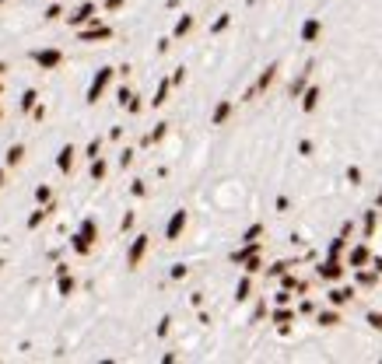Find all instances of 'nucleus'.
<instances>
[{"label":"nucleus","mask_w":382,"mask_h":364,"mask_svg":"<svg viewBox=\"0 0 382 364\" xmlns=\"http://www.w3.org/2000/svg\"><path fill=\"white\" fill-rule=\"evenodd\" d=\"M112 74H116V70H112V67H102L99 74H95V77H91V88H88V105H95V102L102 98V91H105V88H109V81H112Z\"/></svg>","instance_id":"f257e3e1"},{"label":"nucleus","mask_w":382,"mask_h":364,"mask_svg":"<svg viewBox=\"0 0 382 364\" xmlns=\"http://www.w3.org/2000/svg\"><path fill=\"white\" fill-rule=\"evenodd\" d=\"M316 277H319V280H330V284L340 280V277H343V263L337 259V256H326V259L316 266Z\"/></svg>","instance_id":"f03ea898"},{"label":"nucleus","mask_w":382,"mask_h":364,"mask_svg":"<svg viewBox=\"0 0 382 364\" xmlns=\"http://www.w3.org/2000/svg\"><path fill=\"white\" fill-rule=\"evenodd\" d=\"M32 60L39 63L42 70H53V67H60V63H63V53H60V49H32Z\"/></svg>","instance_id":"7ed1b4c3"},{"label":"nucleus","mask_w":382,"mask_h":364,"mask_svg":"<svg viewBox=\"0 0 382 364\" xmlns=\"http://www.w3.org/2000/svg\"><path fill=\"white\" fill-rule=\"evenodd\" d=\"M186 221H189V214H186V210H176V214L168 217V224H165V238H168V242H176L182 231H186Z\"/></svg>","instance_id":"20e7f679"},{"label":"nucleus","mask_w":382,"mask_h":364,"mask_svg":"<svg viewBox=\"0 0 382 364\" xmlns=\"http://www.w3.org/2000/svg\"><path fill=\"white\" fill-rule=\"evenodd\" d=\"M144 252H147V235H137L133 242H130V252H126V266L133 270V266H141Z\"/></svg>","instance_id":"39448f33"},{"label":"nucleus","mask_w":382,"mask_h":364,"mask_svg":"<svg viewBox=\"0 0 382 364\" xmlns=\"http://www.w3.org/2000/svg\"><path fill=\"white\" fill-rule=\"evenodd\" d=\"M312 70H316V63L309 60V63H305V70L298 74V77H295V81H291V88H288V95H291V98H298L305 88H309V74H312Z\"/></svg>","instance_id":"423d86ee"},{"label":"nucleus","mask_w":382,"mask_h":364,"mask_svg":"<svg viewBox=\"0 0 382 364\" xmlns=\"http://www.w3.org/2000/svg\"><path fill=\"white\" fill-rule=\"evenodd\" d=\"M91 18H95V4H81L78 11L67 18V25H70V28H81L84 21H91Z\"/></svg>","instance_id":"0eeeda50"},{"label":"nucleus","mask_w":382,"mask_h":364,"mask_svg":"<svg viewBox=\"0 0 382 364\" xmlns=\"http://www.w3.org/2000/svg\"><path fill=\"white\" fill-rule=\"evenodd\" d=\"M351 298H354V287H330V291H326V301L337 305V308H340V305H347Z\"/></svg>","instance_id":"6e6552de"},{"label":"nucleus","mask_w":382,"mask_h":364,"mask_svg":"<svg viewBox=\"0 0 382 364\" xmlns=\"http://www.w3.org/2000/svg\"><path fill=\"white\" fill-rule=\"evenodd\" d=\"M74 154H78V151H74V144H63V147H60V154H56V168H60L63 175L74 168Z\"/></svg>","instance_id":"1a4fd4ad"},{"label":"nucleus","mask_w":382,"mask_h":364,"mask_svg":"<svg viewBox=\"0 0 382 364\" xmlns=\"http://www.w3.org/2000/svg\"><path fill=\"white\" fill-rule=\"evenodd\" d=\"M109 35H112L109 25H91V28L81 32V42H99V39H109Z\"/></svg>","instance_id":"9d476101"},{"label":"nucleus","mask_w":382,"mask_h":364,"mask_svg":"<svg viewBox=\"0 0 382 364\" xmlns=\"http://www.w3.org/2000/svg\"><path fill=\"white\" fill-rule=\"evenodd\" d=\"M298 98H302V109H305V112H316V109H319L322 91H319V88H305V91L298 95Z\"/></svg>","instance_id":"9b49d317"},{"label":"nucleus","mask_w":382,"mask_h":364,"mask_svg":"<svg viewBox=\"0 0 382 364\" xmlns=\"http://www.w3.org/2000/svg\"><path fill=\"white\" fill-rule=\"evenodd\" d=\"M274 81H277V63H270V67L263 70V74H260V81L253 84V91L260 95V91H266V88H270V84H274Z\"/></svg>","instance_id":"f8f14e48"},{"label":"nucleus","mask_w":382,"mask_h":364,"mask_svg":"<svg viewBox=\"0 0 382 364\" xmlns=\"http://www.w3.org/2000/svg\"><path fill=\"white\" fill-rule=\"evenodd\" d=\"M319 32H322V21L319 18H309L302 25V42H316V39H319Z\"/></svg>","instance_id":"ddd939ff"},{"label":"nucleus","mask_w":382,"mask_h":364,"mask_svg":"<svg viewBox=\"0 0 382 364\" xmlns=\"http://www.w3.org/2000/svg\"><path fill=\"white\" fill-rule=\"evenodd\" d=\"M368 259H372L368 245H354V249H351V256H347V266H365Z\"/></svg>","instance_id":"4468645a"},{"label":"nucleus","mask_w":382,"mask_h":364,"mask_svg":"<svg viewBox=\"0 0 382 364\" xmlns=\"http://www.w3.org/2000/svg\"><path fill=\"white\" fill-rule=\"evenodd\" d=\"M281 287H284V291H298V294H302V291H305V280H298L291 270H284V273H281Z\"/></svg>","instance_id":"2eb2a0df"},{"label":"nucleus","mask_w":382,"mask_h":364,"mask_svg":"<svg viewBox=\"0 0 382 364\" xmlns=\"http://www.w3.org/2000/svg\"><path fill=\"white\" fill-rule=\"evenodd\" d=\"M256 252H260V242H245L242 249L232 252V263H242V259H249V256H256Z\"/></svg>","instance_id":"dca6fc26"},{"label":"nucleus","mask_w":382,"mask_h":364,"mask_svg":"<svg viewBox=\"0 0 382 364\" xmlns=\"http://www.w3.org/2000/svg\"><path fill=\"white\" fill-rule=\"evenodd\" d=\"M228 116H232V102L221 98V102H218V109H214V116H211V123H214V126H221Z\"/></svg>","instance_id":"f3484780"},{"label":"nucleus","mask_w":382,"mask_h":364,"mask_svg":"<svg viewBox=\"0 0 382 364\" xmlns=\"http://www.w3.org/2000/svg\"><path fill=\"white\" fill-rule=\"evenodd\" d=\"M70 245H74V252H78V256H88V252H91V245H95V242H91V238H88L84 231H78V235H74V242H70Z\"/></svg>","instance_id":"a211bd4d"},{"label":"nucleus","mask_w":382,"mask_h":364,"mask_svg":"<svg viewBox=\"0 0 382 364\" xmlns=\"http://www.w3.org/2000/svg\"><path fill=\"white\" fill-rule=\"evenodd\" d=\"M168 88H172V81H168V77H165V81L158 84V91H155V98H151V105H155V109H158V105H165V102H168Z\"/></svg>","instance_id":"6ab92c4d"},{"label":"nucleus","mask_w":382,"mask_h":364,"mask_svg":"<svg viewBox=\"0 0 382 364\" xmlns=\"http://www.w3.org/2000/svg\"><path fill=\"white\" fill-rule=\"evenodd\" d=\"M53 210H56V207H53V203H46V207H42V210H35V214H32V217H28V228H39V224L46 221V217H49V214H53Z\"/></svg>","instance_id":"aec40b11"},{"label":"nucleus","mask_w":382,"mask_h":364,"mask_svg":"<svg viewBox=\"0 0 382 364\" xmlns=\"http://www.w3.org/2000/svg\"><path fill=\"white\" fill-rule=\"evenodd\" d=\"M291 319H295V308H288V305H277V308H274V322L288 326Z\"/></svg>","instance_id":"412c9836"},{"label":"nucleus","mask_w":382,"mask_h":364,"mask_svg":"<svg viewBox=\"0 0 382 364\" xmlns=\"http://www.w3.org/2000/svg\"><path fill=\"white\" fill-rule=\"evenodd\" d=\"M56 291H60L63 298H67V294H74V277H67V273H56Z\"/></svg>","instance_id":"4be33fe9"},{"label":"nucleus","mask_w":382,"mask_h":364,"mask_svg":"<svg viewBox=\"0 0 382 364\" xmlns=\"http://www.w3.org/2000/svg\"><path fill=\"white\" fill-rule=\"evenodd\" d=\"M375 224H379V210H365V238L375 235Z\"/></svg>","instance_id":"5701e85b"},{"label":"nucleus","mask_w":382,"mask_h":364,"mask_svg":"<svg viewBox=\"0 0 382 364\" xmlns=\"http://www.w3.org/2000/svg\"><path fill=\"white\" fill-rule=\"evenodd\" d=\"M35 102H39V91H35V88H28V91L21 95V112H32V109H35Z\"/></svg>","instance_id":"b1692460"},{"label":"nucleus","mask_w":382,"mask_h":364,"mask_svg":"<svg viewBox=\"0 0 382 364\" xmlns=\"http://www.w3.org/2000/svg\"><path fill=\"white\" fill-rule=\"evenodd\" d=\"M354 270H358V266H354ZM354 280L365 284V287H372V284L379 280V273H375V270H358V273H354Z\"/></svg>","instance_id":"393cba45"},{"label":"nucleus","mask_w":382,"mask_h":364,"mask_svg":"<svg viewBox=\"0 0 382 364\" xmlns=\"http://www.w3.org/2000/svg\"><path fill=\"white\" fill-rule=\"evenodd\" d=\"M249 291H253V280H249V273H245V277L239 280V287H235V301H245Z\"/></svg>","instance_id":"a878e982"},{"label":"nucleus","mask_w":382,"mask_h":364,"mask_svg":"<svg viewBox=\"0 0 382 364\" xmlns=\"http://www.w3.org/2000/svg\"><path fill=\"white\" fill-rule=\"evenodd\" d=\"M291 266H298V259H295V263H291V259H281V263L266 266V277H281L284 270H291Z\"/></svg>","instance_id":"bb28decb"},{"label":"nucleus","mask_w":382,"mask_h":364,"mask_svg":"<svg viewBox=\"0 0 382 364\" xmlns=\"http://www.w3.org/2000/svg\"><path fill=\"white\" fill-rule=\"evenodd\" d=\"M165 133H168V123H158V126H155V130H151V133L144 137V144H158L161 137H165Z\"/></svg>","instance_id":"cd10ccee"},{"label":"nucleus","mask_w":382,"mask_h":364,"mask_svg":"<svg viewBox=\"0 0 382 364\" xmlns=\"http://www.w3.org/2000/svg\"><path fill=\"white\" fill-rule=\"evenodd\" d=\"M242 266H245V273H249V277H253V273H260V270H263L260 252H256V256H249V259H242Z\"/></svg>","instance_id":"c85d7f7f"},{"label":"nucleus","mask_w":382,"mask_h":364,"mask_svg":"<svg viewBox=\"0 0 382 364\" xmlns=\"http://www.w3.org/2000/svg\"><path fill=\"white\" fill-rule=\"evenodd\" d=\"M343 249H347V235H337V238L330 242V256H337V259H340Z\"/></svg>","instance_id":"c756f323"},{"label":"nucleus","mask_w":382,"mask_h":364,"mask_svg":"<svg viewBox=\"0 0 382 364\" xmlns=\"http://www.w3.org/2000/svg\"><path fill=\"white\" fill-rule=\"evenodd\" d=\"M260 235H263V224H249L245 235H242V242H260Z\"/></svg>","instance_id":"7c9ffc66"},{"label":"nucleus","mask_w":382,"mask_h":364,"mask_svg":"<svg viewBox=\"0 0 382 364\" xmlns=\"http://www.w3.org/2000/svg\"><path fill=\"white\" fill-rule=\"evenodd\" d=\"M91 179L95 182L105 179V161H102V158H91Z\"/></svg>","instance_id":"2f4dec72"},{"label":"nucleus","mask_w":382,"mask_h":364,"mask_svg":"<svg viewBox=\"0 0 382 364\" xmlns=\"http://www.w3.org/2000/svg\"><path fill=\"white\" fill-rule=\"evenodd\" d=\"M189 28H193V18H189V14H182V18L176 21V39H179V35H186Z\"/></svg>","instance_id":"473e14b6"},{"label":"nucleus","mask_w":382,"mask_h":364,"mask_svg":"<svg viewBox=\"0 0 382 364\" xmlns=\"http://www.w3.org/2000/svg\"><path fill=\"white\" fill-rule=\"evenodd\" d=\"M316 322H319V326H337V322H340V315H337V312H319Z\"/></svg>","instance_id":"72a5a7b5"},{"label":"nucleus","mask_w":382,"mask_h":364,"mask_svg":"<svg viewBox=\"0 0 382 364\" xmlns=\"http://www.w3.org/2000/svg\"><path fill=\"white\" fill-rule=\"evenodd\" d=\"M228 25H232V14H218V18H214V25H211V32L218 35V32H224V28H228Z\"/></svg>","instance_id":"f704fd0d"},{"label":"nucleus","mask_w":382,"mask_h":364,"mask_svg":"<svg viewBox=\"0 0 382 364\" xmlns=\"http://www.w3.org/2000/svg\"><path fill=\"white\" fill-rule=\"evenodd\" d=\"M21 158H25V147H21V144H14V147L7 151V165H21Z\"/></svg>","instance_id":"c9c22d12"},{"label":"nucleus","mask_w":382,"mask_h":364,"mask_svg":"<svg viewBox=\"0 0 382 364\" xmlns=\"http://www.w3.org/2000/svg\"><path fill=\"white\" fill-rule=\"evenodd\" d=\"M365 322L372 326V329H379V333H382V312H368V315H365Z\"/></svg>","instance_id":"e433bc0d"},{"label":"nucleus","mask_w":382,"mask_h":364,"mask_svg":"<svg viewBox=\"0 0 382 364\" xmlns=\"http://www.w3.org/2000/svg\"><path fill=\"white\" fill-rule=\"evenodd\" d=\"M347 182H351V186H361V168H358V165L347 168Z\"/></svg>","instance_id":"4c0bfd02"},{"label":"nucleus","mask_w":382,"mask_h":364,"mask_svg":"<svg viewBox=\"0 0 382 364\" xmlns=\"http://www.w3.org/2000/svg\"><path fill=\"white\" fill-rule=\"evenodd\" d=\"M99 151H102V140H99V137H95V140L84 147V154H88V158H99Z\"/></svg>","instance_id":"58836bf2"},{"label":"nucleus","mask_w":382,"mask_h":364,"mask_svg":"<svg viewBox=\"0 0 382 364\" xmlns=\"http://www.w3.org/2000/svg\"><path fill=\"white\" fill-rule=\"evenodd\" d=\"M49 196H53L49 186H39V189H35V200H39V203H49Z\"/></svg>","instance_id":"ea45409f"},{"label":"nucleus","mask_w":382,"mask_h":364,"mask_svg":"<svg viewBox=\"0 0 382 364\" xmlns=\"http://www.w3.org/2000/svg\"><path fill=\"white\" fill-rule=\"evenodd\" d=\"M186 273H189V266H186V263H176V266H172V280H182Z\"/></svg>","instance_id":"a19ab883"},{"label":"nucleus","mask_w":382,"mask_h":364,"mask_svg":"<svg viewBox=\"0 0 382 364\" xmlns=\"http://www.w3.org/2000/svg\"><path fill=\"white\" fill-rule=\"evenodd\" d=\"M60 14H63V7H60V4H49V7H46V18H49V21H56Z\"/></svg>","instance_id":"79ce46f5"},{"label":"nucleus","mask_w":382,"mask_h":364,"mask_svg":"<svg viewBox=\"0 0 382 364\" xmlns=\"http://www.w3.org/2000/svg\"><path fill=\"white\" fill-rule=\"evenodd\" d=\"M130 98H133V91H130V88H120V91H116V102H120V105H126Z\"/></svg>","instance_id":"37998d69"},{"label":"nucleus","mask_w":382,"mask_h":364,"mask_svg":"<svg viewBox=\"0 0 382 364\" xmlns=\"http://www.w3.org/2000/svg\"><path fill=\"white\" fill-rule=\"evenodd\" d=\"M133 221H137V217H133V210H126V214H123V231H130V228H133Z\"/></svg>","instance_id":"c03bdc74"},{"label":"nucleus","mask_w":382,"mask_h":364,"mask_svg":"<svg viewBox=\"0 0 382 364\" xmlns=\"http://www.w3.org/2000/svg\"><path fill=\"white\" fill-rule=\"evenodd\" d=\"M274 301H277V305H288V301H291V291H284V287H281V291L274 294Z\"/></svg>","instance_id":"a18cd8bd"},{"label":"nucleus","mask_w":382,"mask_h":364,"mask_svg":"<svg viewBox=\"0 0 382 364\" xmlns=\"http://www.w3.org/2000/svg\"><path fill=\"white\" fill-rule=\"evenodd\" d=\"M298 154L309 158V154H312V140H298Z\"/></svg>","instance_id":"49530a36"},{"label":"nucleus","mask_w":382,"mask_h":364,"mask_svg":"<svg viewBox=\"0 0 382 364\" xmlns=\"http://www.w3.org/2000/svg\"><path fill=\"white\" fill-rule=\"evenodd\" d=\"M263 312H266V301H260L256 308H253V322H260V319H263Z\"/></svg>","instance_id":"de8ad7c7"},{"label":"nucleus","mask_w":382,"mask_h":364,"mask_svg":"<svg viewBox=\"0 0 382 364\" xmlns=\"http://www.w3.org/2000/svg\"><path fill=\"white\" fill-rule=\"evenodd\" d=\"M130 193H133V196H144V193H147V186H144V182H133V186H130Z\"/></svg>","instance_id":"09e8293b"},{"label":"nucleus","mask_w":382,"mask_h":364,"mask_svg":"<svg viewBox=\"0 0 382 364\" xmlns=\"http://www.w3.org/2000/svg\"><path fill=\"white\" fill-rule=\"evenodd\" d=\"M130 161H133V151L126 147V151H123V154H120V165H123V168H126V165H130Z\"/></svg>","instance_id":"8fccbe9b"},{"label":"nucleus","mask_w":382,"mask_h":364,"mask_svg":"<svg viewBox=\"0 0 382 364\" xmlns=\"http://www.w3.org/2000/svg\"><path fill=\"white\" fill-rule=\"evenodd\" d=\"M168 322H172L168 315H165V319H161V322H158V336H168Z\"/></svg>","instance_id":"3c124183"},{"label":"nucleus","mask_w":382,"mask_h":364,"mask_svg":"<svg viewBox=\"0 0 382 364\" xmlns=\"http://www.w3.org/2000/svg\"><path fill=\"white\" fill-rule=\"evenodd\" d=\"M168 81H172V84H182V81H186V70H182V67H179V70H176V74H172Z\"/></svg>","instance_id":"603ef678"},{"label":"nucleus","mask_w":382,"mask_h":364,"mask_svg":"<svg viewBox=\"0 0 382 364\" xmlns=\"http://www.w3.org/2000/svg\"><path fill=\"white\" fill-rule=\"evenodd\" d=\"M126 109H130V112H141L144 105H141V98H130V102H126Z\"/></svg>","instance_id":"864d4df0"},{"label":"nucleus","mask_w":382,"mask_h":364,"mask_svg":"<svg viewBox=\"0 0 382 364\" xmlns=\"http://www.w3.org/2000/svg\"><path fill=\"white\" fill-rule=\"evenodd\" d=\"M298 312H302V315H309V312H316V305H312V301H302V305H298Z\"/></svg>","instance_id":"5fc2aeb1"},{"label":"nucleus","mask_w":382,"mask_h":364,"mask_svg":"<svg viewBox=\"0 0 382 364\" xmlns=\"http://www.w3.org/2000/svg\"><path fill=\"white\" fill-rule=\"evenodd\" d=\"M105 7H109V11H120V7H123V0H105Z\"/></svg>","instance_id":"6e6d98bb"},{"label":"nucleus","mask_w":382,"mask_h":364,"mask_svg":"<svg viewBox=\"0 0 382 364\" xmlns=\"http://www.w3.org/2000/svg\"><path fill=\"white\" fill-rule=\"evenodd\" d=\"M372 270H375V273L382 277V256H379V259H372Z\"/></svg>","instance_id":"4d7b16f0"},{"label":"nucleus","mask_w":382,"mask_h":364,"mask_svg":"<svg viewBox=\"0 0 382 364\" xmlns=\"http://www.w3.org/2000/svg\"><path fill=\"white\" fill-rule=\"evenodd\" d=\"M375 207H382V189H379V196H375Z\"/></svg>","instance_id":"13d9d810"},{"label":"nucleus","mask_w":382,"mask_h":364,"mask_svg":"<svg viewBox=\"0 0 382 364\" xmlns=\"http://www.w3.org/2000/svg\"><path fill=\"white\" fill-rule=\"evenodd\" d=\"M4 70H7V63H0V74H4Z\"/></svg>","instance_id":"bf43d9fd"},{"label":"nucleus","mask_w":382,"mask_h":364,"mask_svg":"<svg viewBox=\"0 0 382 364\" xmlns=\"http://www.w3.org/2000/svg\"><path fill=\"white\" fill-rule=\"evenodd\" d=\"M0 186H4V168H0Z\"/></svg>","instance_id":"052dcab7"},{"label":"nucleus","mask_w":382,"mask_h":364,"mask_svg":"<svg viewBox=\"0 0 382 364\" xmlns=\"http://www.w3.org/2000/svg\"><path fill=\"white\" fill-rule=\"evenodd\" d=\"M245 4H256V0H245Z\"/></svg>","instance_id":"680f3d73"},{"label":"nucleus","mask_w":382,"mask_h":364,"mask_svg":"<svg viewBox=\"0 0 382 364\" xmlns=\"http://www.w3.org/2000/svg\"><path fill=\"white\" fill-rule=\"evenodd\" d=\"M0 270H4V259H0Z\"/></svg>","instance_id":"e2e57ef3"},{"label":"nucleus","mask_w":382,"mask_h":364,"mask_svg":"<svg viewBox=\"0 0 382 364\" xmlns=\"http://www.w3.org/2000/svg\"><path fill=\"white\" fill-rule=\"evenodd\" d=\"M0 91H4V84H0Z\"/></svg>","instance_id":"0e129e2a"},{"label":"nucleus","mask_w":382,"mask_h":364,"mask_svg":"<svg viewBox=\"0 0 382 364\" xmlns=\"http://www.w3.org/2000/svg\"><path fill=\"white\" fill-rule=\"evenodd\" d=\"M0 116H4V112H0Z\"/></svg>","instance_id":"69168bd1"},{"label":"nucleus","mask_w":382,"mask_h":364,"mask_svg":"<svg viewBox=\"0 0 382 364\" xmlns=\"http://www.w3.org/2000/svg\"><path fill=\"white\" fill-rule=\"evenodd\" d=\"M0 4H4V0H0Z\"/></svg>","instance_id":"338daca9"}]
</instances>
